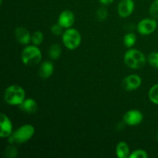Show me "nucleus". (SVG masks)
Instances as JSON below:
<instances>
[{"label":"nucleus","mask_w":158,"mask_h":158,"mask_svg":"<svg viewBox=\"0 0 158 158\" xmlns=\"http://www.w3.org/2000/svg\"><path fill=\"white\" fill-rule=\"evenodd\" d=\"M35 134V128L31 124H24L12 133L8 137L11 144H21L29 141Z\"/></svg>","instance_id":"f257e3e1"},{"label":"nucleus","mask_w":158,"mask_h":158,"mask_svg":"<svg viewBox=\"0 0 158 158\" xmlns=\"http://www.w3.org/2000/svg\"><path fill=\"white\" fill-rule=\"evenodd\" d=\"M5 102L11 106H19L26 99V92L19 85H11L5 89L3 95Z\"/></svg>","instance_id":"f03ea898"},{"label":"nucleus","mask_w":158,"mask_h":158,"mask_svg":"<svg viewBox=\"0 0 158 158\" xmlns=\"http://www.w3.org/2000/svg\"><path fill=\"white\" fill-rule=\"evenodd\" d=\"M123 60L128 67L134 69L143 67L147 62L146 57L141 51L131 48L125 52Z\"/></svg>","instance_id":"7ed1b4c3"},{"label":"nucleus","mask_w":158,"mask_h":158,"mask_svg":"<svg viewBox=\"0 0 158 158\" xmlns=\"http://www.w3.org/2000/svg\"><path fill=\"white\" fill-rule=\"evenodd\" d=\"M41 50L35 45L27 46L23 49L21 54L22 62L27 66H34L38 65L42 60Z\"/></svg>","instance_id":"20e7f679"},{"label":"nucleus","mask_w":158,"mask_h":158,"mask_svg":"<svg viewBox=\"0 0 158 158\" xmlns=\"http://www.w3.org/2000/svg\"><path fill=\"white\" fill-rule=\"evenodd\" d=\"M62 40L65 47L69 50L77 49L81 44L82 36L80 32L74 28H69L63 32Z\"/></svg>","instance_id":"39448f33"},{"label":"nucleus","mask_w":158,"mask_h":158,"mask_svg":"<svg viewBox=\"0 0 158 158\" xmlns=\"http://www.w3.org/2000/svg\"><path fill=\"white\" fill-rule=\"evenodd\" d=\"M157 27L156 19H143L137 24V31L140 35H148L153 33Z\"/></svg>","instance_id":"423d86ee"},{"label":"nucleus","mask_w":158,"mask_h":158,"mask_svg":"<svg viewBox=\"0 0 158 158\" xmlns=\"http://www.w3.org/2000/svg\"><path fill=\"white\" fill-rule=\"evenodd\" d=\"M143 114L138 110H131L123 116V122L129 126H136L142 123Z\"/></svg>","instance_id":"0eeeda50"},{"label":"nucleus","mask_w":158,"mask_h":158,"mask_svg":"<svg viewBox=\"0 0 158 158\" xmlns=\"http://www.w3.org/2000/svg\"><path fill=\"white\" fill-rule=\"evenodd\" d=\"M142 80L137 74H131L123 80V86L127 91H134L141 86Z\"/></svg>","instance_id":"6e6552de"},{"label":"nucleus","mask_w":158,"mask_h":158,"mask_svg":"<svg viewBox=\"0 0 158 158\" xmlns=\"http://www.w3.org/2000/svg\"><path fill=\"white\" fill-rule=\"evenodd\" d=\"M134 7V0H121L117 7V12L121 18H127L133 13Z\"/></svg>","instance_id":"1a4fd4ad"},{"label":"nucleus","mask_w":158,"mask_h":158,"mask_svg":"<svg viewBox=\"0 0 158 158\" xmlns=\"http://www.w3.org/2000/svg\"><path fill=\"white\" fill-rule=\"evenodd\" d=\"M75 20L76 18L73 12L72 11L66 9V10L63 11L59 15L58 23L64 29H69L73 26L75 23Z\"/></svg>","instance_id":"9d476101"},{"label":"nucleus","mask_w":158,"mask_h":158,"mask_svg":"<svg viewBox=\"0 0 158 158\" xmlns=\"http://www.w3.org/2000/svg\"><path fill=\"white\" fill-rule=\"evenodd\" d=\"M0 125H1V133L0 136L2 138L9 137L12 133V123L7 115L5 114H1L0 117Z\"/></svg>","instance_id":"9b49d317"},{"label":"nucleus","mask_w":158,"mask_h":158,"mask_svg":"<svg viewBox=\"0 0 158 158\" xmlns=\"http://www.w3.org/2000/svg\"><path fill=\"white\" fill-rule=\"evenodd\" d=\"M15 36L17 41L22 45H27L32 40L30 32L25 27L19 26L15 29Z\"/></svg>","instance_id":"f8f14e48"},{"label":"nucleus","mask_w":158,"mask_h":158,"mask_svg":"<svg viewBox=\"0 0 158 158\" xmlns=\"http://www.w3.org/2000/svg\"><path fill=\"white\" fill-rule=\"evenodd\" d=\"M54 72V65L50 61H44L40 64L39 68V75L42 79L49 78Z\"/></svg>","instance_id":"ddd939ff"},{"label":"nucleus","mask_w":158,"mask_h":158,"mask_svg":"<svg viewBox=\"0 0 158 158\" xmlns=\"http://www.w3.org/2000/svg\"><path fill=\"white\" fill-rule=\"evenodd\" d=\"M19 109L24 113L29 114H35L38 110V104L33 99H25L24 101L19 105Z\"/></svg>","instance_id":"4468645a"},{"label":"nucleus","mask_w":158,"mask_h":158,"mask_svg":"<svg viewBox=\"0 0 158 158\" xmlns=\"http://www.w3.org/2000/svg\"><path fill=\"white\" fill-rule=\"evenodd\" d=\"M130 147L126 142L120 141L116 147V155L118 158H128L131 154Z\"/></svg>","instance_id":"2eb2a0df"},{"label":"nucleus","mask_w":158,"mask_h":158,"mask_svg":"<svg viewBox=\"0 0 158 158\" xmlns=\"http://www.w3.org/2000/svg\"><path fill=\"white\" fill-rule=\"evenodd\" d=\"M62 54V48L60 45L55 43L52 44V46L49 47V51H48V55L49 57L52 60H58Z\"/></svg>","instance_id":"dca6fc26"},{"label":"nucleus","mask_w":158,"mask_h":158,"mask_svg":"<svg viewBox=\"0 0 158 158\" xmlns=\"http://www.w3.org/2000/svg\"><path fill=\"white\" fill-rule=\"evenodd\" d=\"M136 42H137V36L135 34L132 33V32L126 34L123 37V44L128 49L133 47L135 45Z\"/></svg>","instance_id":"f3484780"},{"label":"nucleus","mask_w":158,"mask_h":158,"mask_svg":"<svg viewBox=\"0 0 158 158\" xmlns=\"http://www.w3.org/2000/svg\"><path fill=\"white\" fill-rule=\"evenodd\" d=\"M148 97L154 104L158 105V83L151 86L148 92Z\"/></svg>","instance_id":"a211bd4d"},{"label":"nucleus","mask_w":158,"mask_h":158,"mask_svg":"<svg viewBox=\"0 0 158 158\" xmlns=\"http://www.w3.org/2000/svg\"><path fill=\"white\" fill-rule=\"evenodd\" d=\"M43 40H44V35H43V32H40V31H36V32H35L32 35V40H31V42H32L33 45L38 46L43 43Z\"/></svg>","instance_id":"6ab92c4d"},{"label":"nucleus","mask_w":158,"mask_h":158,"mask_svg":"<svg viewBox=\"0 0 158 158\" xmlns=\"http://www.w3.org/2000/svg\"><path fill=\"white\" fill-rule=\"evenodd\" d=\"M18 155V150L16 147L14 146V144H11L8 146L5 150V156L9 158H15Z\"/></svg>","instance_id":"aec40b11"},{"label":"nucleus","mask_w":158,"mask_h":158,"mask_svg":"<svg viewBox=\"0 0 158 158\" xmlns=\"http://www.w3.org/2000/svg\"><path fill=\"white\" fill-rule=\"evenodd\" d=\"M148 60L151 66L158 69V52H152L148 55Z\"/></svg>","instance_id":"412c9836"},{"label":"nucleus","mask_w":158,"mask_h":158,"mask_svg":"<svg viewBox=\"0 0 158 158\" xmlns=\"http://www.w3.org/2000/svg\"><path fill=\"white\" fill-rule=\"evenodd\" d=\"M96 15H97V18L99 21H104V20L107 18V9L104 7L100 8V9H97V12H96Z\"/></svg>","instance_id":"4be33fe9"},{"label":"nucleus","mask_w":158,"mask_h":158,"mask_svg":"<svg viewBox=\"0 0 158 158\" xmlns=\"http://www.w3.org/2000/svg\"><path fill=\"white\" fill-rule=\"evenodd\" d=\"M148 157V154L147 151L144 150L138 149L136 151H133L131 154H130V158H147Z\"/></svg>","instance_id":"5701e85b"},{"label":"nucleus","mask_w":158,"mask_h":158,"mask_svg":"<svg viewBox=\"0 0 158 158\" xmlns=\"http://www.w3.org/2000/svg\"><path fill=\"white\" fill-rule=\"evenodd\" d=\"M150 14L154 19H158V0H154L150 7Z\"/></svg>","instance_id":"b1692460"},{"label":"nucleus","mask_w":158,"mask_h":158,"mask_svg":"<svg viewBox=\"0 0 158 158\" xmlns=\"http://www.w3.org/2000/svg\"><path fill=\"white\" fill-rule=\"evenodd\" d=\"M63 29H64V28L58 23H56V24L52 25V27H51V32H52V33L53 34V35H63Z\"/></svg>","instance_id":"393cba45"},{"label":"nucleus","mask_w":158,"mask_h":158,"mask_svg":"<svg viewBox=\"0 0 158 158\" xmlns=\"http://www.w3.org/2000/svg\"><path fill=\"white\" fill-rule=\"evenodd\" d=\"M114 1V0H99V2H100L102 5H104V6L110 4V3H112Z\"/></svg>","instance_id":"a878e982"},{"label":"nucleus","mask_w":158,"mask_h":158,"mask_svg":"<svg viewBox=\"0 0 158 158\" xmlns=\"http://www.w3.org/2000/svg\"><path fill=\"white\" fill-rule=\"evenodd\" d=\"M157 140H158V133H157Z\"/></svg>","instance_id":"bb28decb"}]
</instances>
